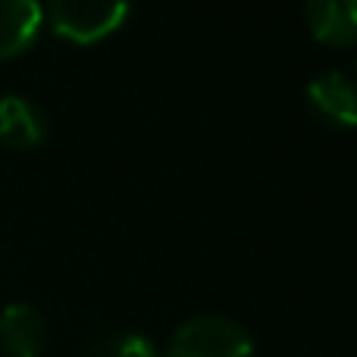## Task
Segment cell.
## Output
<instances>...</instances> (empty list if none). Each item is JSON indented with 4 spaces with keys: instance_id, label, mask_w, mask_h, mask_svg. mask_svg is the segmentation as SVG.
Listing matches in <instances>:
<instances>
[{
    "instance_id": "cell-9",
    "label": "cell",
    "mask_w": 357,
    "mask_h": 357,
    "mask_svg": "<svg viewBox=\"0 0 357 357\" xmlns=\"http://www.w3.org/2000/svg\"><path fill=\"white\" fill-rule=\"evenodd\" d=\"M354 66H357V63H354Z\"/></svg>"
},
{
    "instance_id": "cell-2",
    "label": "cell",
    "mask_w": 357,
    "mask_h": 357,
    "mask_svg": "<svg viewBox=\"0 0 357 357\" xmlns=\"http://www.w3.org/2000/svg\"><path fill=\"white\" fill-rule=\"evenodd\" d=\"M132 6L126 0H56L44 10V19L60 38L73 44H94L129 19Z\"/></svg>"
},
{
    "instance_id": "cell-1",
    "label": "cell",
    "mask_w": 357,
    "mask_h": 357,
    "mask_svg": "<svg viewBox=\"0 0 357 357\" xmlns=\"http://www.w3.org/2000/svg\"><path fill=\"white\" fill-rule=\"evenodd\" d=\"M163 357H257V348L238 320L222 314H197L176 326Z\"/></svg>"
},
{
    "instance_id": "cell-4",
    "label": "cell",
    "mask_w": 357,
    "mask_h": 357,
    "mask_svg": "<svg viewBox=\"0 0 357 357\" xmlns=\"http://www.w3.org/2000/svg\"><path fill=\"white\" fill-rule=\"evenodd\" d=\"M47 345V320L29 301H13L0 310V351L6 357H41Z\"/></svg>"
},
{
    "instance_id": "cell-6",
    "label": "cell",
    "mask_w": 357,
    "mask_h": 357,
    "mask_svg": "<svg viewBox=\"0 0 357 357\" xmlns=\"http://www.w3.org/2000/svg\"><path fill=\"white\" fill-rule=\"evenodd\" d=\"M304 22L320 44H357V0H310L304 6Z\"/></svg>"
},
{
    "instance_id": "cell-7",
    "label": "cell",
    "mask_w": 357,
    "mask_h": 357,
    "mask_svg": "<svg viewBox=\"0 0 357 357\" xmlns=\"http://www.w3.org/2000/svg\"><path fill=\"white\" fill-rule=\"evenodd\" d=\"M44 25V6L35 0H0V60L31 47Z\"/></svg>"
},
{
    "instance_id": "cell-5",
    "label": "cell",
    "mask_w": 357,
    "mask_h": 357,
    "mask_svg": "<svg viewBox=\"0 0 357 357\" xmlns=\"http://www.w3.org/2000/svg\"><path fill=\"white\" fill-rule=\"evenodd\" d=\"M50 132V119L35 100L22 94H3L0 98V142L6 148L29 151L44 144Z\"/></svg>"
},
{
    "instance_id": "cell-8",
    "label": "cell",
    "mask_w": 357,
    "mask_h": 357,
    "mask_svg": "<svg viewBox=\"0 0 357 357\" xmlns=\"http://www.w3.org/2000/svg\"><path fill=\"white\" fill-rule=\"evenodd\" d=\"M91 357H163V354L142 333H113L94 348Z\"/></svg>"
},
{
    "instance_id": "cell-3",
    "label": "cell",
    "mask_w": 357,
    "mask_h": 357,
    "mask_svg": "<svg viewBox=\"0 0 357 357\" xmlns=\"http://www.w3.org/2000/svg\"><path fill=\"white\" fill-rule=\"evenodd\" d=\"M307 110L329 129H357V82H351L345 73L329 69L304 88Z\"/></svg>"
}]
</instances>
